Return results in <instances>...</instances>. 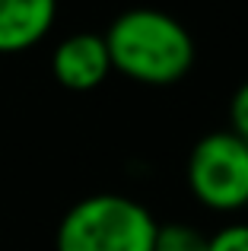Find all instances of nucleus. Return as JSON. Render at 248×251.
<instances>
[{
    "mask_svg": "<svg viewBox=\"0 0 248 251\" xmlns=\"http://www.w3.org/2000/svg\"><path fill=\"white\" fill-rule=\"evenodd\" d=\"M102 38L112 70L140 86H175L198 61V45L185 23L156 6L118 13Z\"/></svg>",
    "mask_w": 248,
    "mask_h": 251,
    "instance_id": "1",
    "label": "nucleus"
},
{
    "mask_svg": "<svg viewBox=\"0 0 248 251\" xmlns=\"http://www.w3.org/2000/svg\"><path fill=\"white\" fill-rule=\"evenodd\" d=\"M156 216L124 194H93L64 213L54 251H153Z\"/></svg>",
    "mask_w": 248,
    "mask_h": 251,
    "instance_id": "2",
    "label": "nucleus"
},
{
    "mask_svg": "<svg viewBox=\"0 0 248 251\" xmlns=\"http://www.w3.org/2000/svg\"><path fill=\"white\" fill-rule=\"evenodd\" d=\"M191 197L210 213H239L248 207V143L229 130L204 134L185 166Z\"/></svg>",
    "mask_w": 248,
    "mask_h": 251,
    "instance_id": "3",
    "label": "nucleus"
},
{
    "mask_svg": "<svg viewBox=\"0 0 248 251\" xmlns=\"http://www.w3.org/2000/svg\"><path fill=\"white\" fill-rule=\"evenodd\" d=\"M51 74L70 92H89L102 86L112 74L105 38L96 32H76L67 35L51 54Z\"/></svg>",
    "mask_w": 248,
    "mask_h": 251,
    "instance_id": "4",
    "label": "nucleus"
},
{
    "mask_svg": "<svg viewBox=\"0 0 248 251\" xmlns=\"http://www.w3.org/2000/svg\"><path fill=\"white\" fill-rule=\"evenodd\" d=\"M57 16V0H0V54L38 45L51 32Z\"/></svg>",
    "mask_w": 248,
    "mask_h": 251,
    "instance_id": "5",
    "label": "nucleus"
},
{
    "mask_svg": "<svg viewBox=\"0 0 248 251\" xmlns=\"http://www.w3.org/2000/svg\"><path fill=\"white\" fill-rule=\"evenodd\" d=\"M153 251H210V235L191 223H159Z\"/></svg>",
    "mask_w": 248,
    "mask_h": 251,
    "instance_id": "6",
    "label": "nucleus"
},
{
    "mask_svg": "<svg viewBox=\"0 0 248 251\" xmlns=\"http://www.w3.org/2000/svg\"><path fill=\"white\" fill-rule=\"evenodd\" d=\"M210 251H248V223H229L210 235Z\"/></svg>",
    "mask_w": 248,
    "mask_h": 251,
    "instance_id": "7",
    "label": "nucleus"
},
{
    "mask_svg": "<svg viewBox=\"0 0 248 251\" xmlns=\"http://www.w3.org/2000/svg\"><path fill=\"white\" fill-rule=\"evenodd\" d=\"M229 134L248 143V80L229 99Z\"/></svg>",
    "mask_w": 248,
    "mask_h": 251,
    "instance_id": "8",
    "label": "nucleus"
}]
</instances>
